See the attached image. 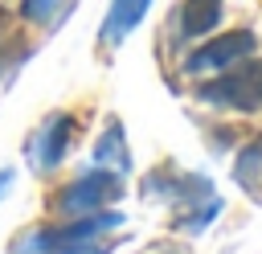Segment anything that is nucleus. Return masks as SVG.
Wrapping results in <instances>:
<instances>
[{
    "mask_svg": "<svg viewBox=\"0 0 262 254\" xmlns=\"http://www.w3.org/2000/svg\"><path fill=\"white\" fill-rule=\"evenodd\" d=\"M123 225V213L119 209H94V213H74L66 225H41L37 234H29L20 242L25 254H53V250H74V246H86L94 242L98 234Z\"/></svg>",
    "mask_w": 262,
    "mask_h": 254,
    "instance_id": "1",
    "label": "nucleus"
},
{
    "mask_svg": "<svg viewBox=\"0 0 262 254\" xmlns=\"http://www.w3.org/2000/svg\"><path fill=\"white\" fill-rule=\"evenodd\" d=\"M123 197V172H111V168H90L82 172L78 180H70L57 197H53V209L57 213H94V209H106Z\"/></svg>",
    "mask_w": 262,
    "mask_h": 254,
    "instance_id": "2",
    "label": "nucleus"
},
{
    "mask_svg": "<svg viewBox=\"0 0 262 254\" xmlns=\"http://www.w3.org/2000/svg\"><path fill=\"white\" fill-rule=\"evenodd\" d=\"M201 98L213 107H229V111H258L262 107V61L258 57L233 61L229 74L201 86Z\"/></svg>",
    "mask_w": 262,
    "mask_h": 254,
    "instance_id": "3",
    "label": "nucleus"
},
{
    "mask_svg": "<svg viewBox=\"0 0 262 254\" xmlns=\"http://www.w3.org/2000/svg\"><path fill=\"white\" fill-rule=\"evenodd\" d=\"M254 45H258V37H254L250 29H233V33H221V37L205 41L201 49H192V53H188V61H184V70H188V74L225 70V66H233V61L250 57V53H254Z\"/></svg>",
    "mask_w": 262,
    "mask_h": 254,
    "instance_id": "4",
    "label": "nucleus"
},
{
    "mask_svg": "<svg viewBox=\"0 0 262 254\" xmlns=\"http://www.w3.org/2000/svg\"><path fill=\"white\" fill-rule=\"evenodd\" d=\"M70 139H74V115H70V111H53V115L29 135V160H33V168H37V172L57 168L61 156H66V147H70Z\"/></svg>",
    "mask_w": 262,
    "mask_h": 254,
    "instance_id": "5",
    "label": "nucleus"
},
{
    "mask_svg": "<svg viewBox=\"0 0 262 254\" xmlns=\"http://www.w3.org/2000/svg\"><path fill=\"white\" fill-rule=\"evenodd\" d=\"M143 197H156V201H180L184 209L188 205H201L213 197V180L209 176H196V172H176V168H160L143 180Z\"/></svg>",
    "mask_w": 262,
    "mask_h": 254,
    "instance_id": "6",
    "label": "nucleus"
},
{
    "mask_svg": "<svg viewBox=\"0 0 262 254\" xmlns=\"http://www.w3.org/2000/svg\"><path fill=\"white\" fill-rule=\"evenodd\" d=\"M151 0H111L106 16H102V29H98V41L102 45H123L131 29H139V20L147 16Z\"/></svg>",
    "mask_w": 262,
    "mask_h": 254,
    "instance_id": "7",
    "label": "nucleus"
},
{
    "mask_svg": "<svg viewBox=\"0 0 262 254\" xmlns=\"http://www.w3.org/2000/svg\"><path fill=\"white\" fill-rule=\"evenodd\" d=\"M90 160H94V168H111V172H127L131 168V147H127V131H123L119 119H111L102 127V135L90 147Z\"/></svg>",
    "mask_w": 262,
    "mask_h": 254,
    "instance_id": "8",
    "label": "nucleus"
},
{
    "mask_svg": "<svg viewBox=\"0 0 262 254\" xmlns=\"http://www.w3.org/2000/svg\"><path fill=\"white\" fill-rule=\"evenodd\" d=\"M221 20V0H184L180 8V37L184 41H196V37H209Z\"/></svg>",
    "mask_w": 262,
    "mask_h": 254,
    "instance_id": "9",
    "label": "nucleus"
},
{
    "mask_svg": "<svg viewBox=\"0 0 262 254\" xmlns=\"http://www.w3.org/2000/svg\"><path fill=\"white\" fill-rule=\"evenodd\" d=\"M217 213H221V197H209V201H201L196 209H180L176 213V221H172V229L180 234H201V229H209L213 221H217Z\"/></svg>",
    "mask_w": 262,
    "mask_h": 254,
    "instance_id": "10",
    "label": "nucleus"
},
{
    "mask_svg": "<svg viewBox=\"0 0 262 254\" xmlns=\"http://www.w3.org/2000/svg\"><path fill=\"white\" fill-rule=\"evenodd\" d=\"M233 176H237V184H246V188L258 184V176H262V135L242 147V156H237V164H233Z\"/></svg>",
    "mask_w": 262,
    "mask_h": 254,
    "instance_id": "11",
    "label": "nucleus"
},
{
    "mask_svg": "<svg viewBox=\"0 0 262 254\" xmlns=\"http://www.w3.org/2000/svg\"><path fill=\"white\" fill-rule=\"evenodd\" d=\"M61 8H66V0H20V16L33 25H53Z\"/></svg>",
    "mask_w": 262,
    "mask_h": 254,
    "instance_id": "12",
    "label": "nucleus"
},
{
    "mask_svg": "<svg viewBox=\"0 0 262 254\" xmlns=\"http://www.w3.org/2000/svg\"><path fill=\"white\" fill-rule=\"evenodd\" d=\"M53 254H111V246H94V242H86V246H74V250H53Z\"/></svg>",
    "mask_w": 262,
    "mask_h": 254,
    "instance_id": "13",
    "label": "nucleus"
},
{
    "mask_svg": "<svg viewBox=\"0 0 262 254\" xmlns=\"http://www.w3.org/2000/svg\"><path fill=\"white\" fill-rule=\"evenodd\" d=\"M143 254H188L184 246H151V250H143Z\"/></svg>",
    "mask_w": 262,
    "mask_h": 254,
    "instance_id": "14",
    "label": "nucleus"
},
{
    "mask_svg": "<svg viewBox=\"0 0 262 254\" xmlns=\"http://www.w3.org/2000/svg\"><path fill=\"white\" fill-rule=\"evenodd\" d=\"M8 184H12V172L4 168V172H0V197H4V188H8Z\"/></svg>",
    "mask_w": 262,
    "mask_h": 254,
    "instance_id": "15",
    "label": "nucleus"
}]
</instances>
